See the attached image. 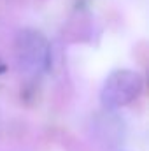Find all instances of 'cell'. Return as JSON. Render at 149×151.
Returning a JSON list of instances; mask_svg holds the SVG:
<instances>
[{
    "mask_svg": "<svg viewBox=\"0 0 149 151\" xmlns=\"http://www.w3.org/2000/svg\"><path fill=\"white\" fill-rule=\"evenodd\" d=\"M2 125H4V119H2V114H0V134H2Z\"/></svg>",
    "mask_w": 149,
    "mask_h": 151,
    "instance_id": "4",
    "label": "cell"
},
{
    "mask_svg": "<svg viewBox=\"0 0 149 151\" xmlns=\"http://www.w3.org/2000/svg\"><path fill=\"white\" fill-rule=\"evenodd\" d=\"M16 67L25 76H40L51 62V46L46 35L34 28H23L14 37Z\"/></svg>",
    "mask_w": 149,
    "mask_h": 151,
    "instance_id": "1",
    "label": "cell"
},
{
    "mask_svg": "<svg viewBox=\"0 0 149 151\" xmlns=\"http://www.w3.org/2000/svg\"><path fill=\"white\" fill-rule=\"evenodd\" d=\"M144 88L142 76L132 69H117L107 76L100 90V102L105 109H119L132 104Z\"/></svg>",
    "mask_w": 149,
    "mask_h": 151,
    "instance_id": "2",
    "label": "cell"
},
{
    "mask_svg": "<svg viewBox=\"0 0 149 151\" xmlns=\"http://www.w3.org/2000/svg\"><path fill=\"white\" fill-rule=\"evenodd\" d=\"M5 72V62H4V58L0 56V76Z\"/></svg>",
    "mask_w": 149,
    "mask_h": 151,
    "instance_id": "3",
    "label": "cell"
}]
</instances>
